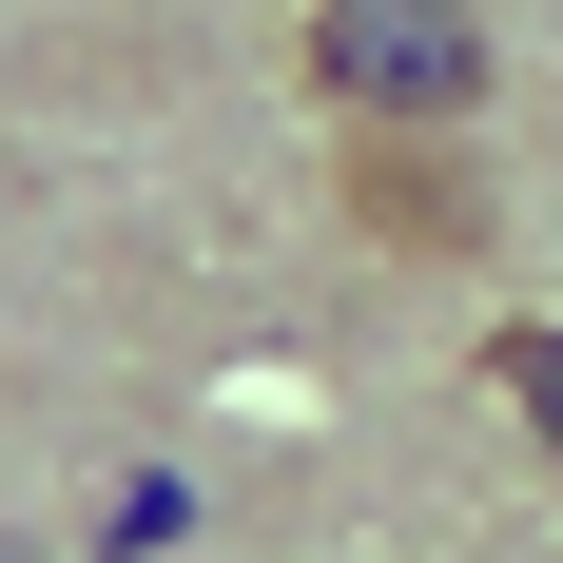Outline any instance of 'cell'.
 Segmentation results:
<instances>
[{
    "label": "cell",
    "mask_w": 563,
    "mask_h": 563,
    "mask_svg": "<svg viewBox=\"0 0 563 563\" xmlns=\"http://www.w3.org/2000/svg\"><path fill=\"white\" fill-rule=\"evenodd\" d=\"M506 389H525V428L563 448V331H506Z\"/></svg>",
    "instance_id": "cell-2"
},
{
    "label": "cell",
    "mask_w": 563,
    "mask_h": 563,
    "mask_svg": "<svg viewBox=\"0 0 563 563\" xmlns=\"http://www.w3.org/2000/svg\"><path fill=\"white\" fill-rule=\"evenodd\" d=\"M311 78H331L369 136L486 117V0H311Z\"/></svg>",
    "instance_id": "cell-1"
}]
</instances>
